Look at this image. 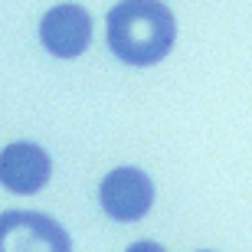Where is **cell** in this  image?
<instances>
[{"instance_id":"6da1fadb","label":"cell","mask_w":252,"mask_h":252,"mask_svg":"<svg viewBox=\"0 0 252 252\" xmlns=\"http://www.w3.org/2000/svg\"><path fill=\"white\" fill-rule=\"evenodd\" d=\"M105 23L112 56L134 69L158 65L177 43V17L164 0H118Z\"/></svg>"},{"instance_id":"7a4b0ae2","label":"cell","mask_w":252,"mask_h":252,"mask_svg":"<svg viewBox=\"0 0 252 252\" xmlns=\"http://www.w3.org/2000/svg\"><path fill=\"white\" fill-rule=\"evenodd\" d=\"M98 203L115 223H134L154 206V180L141 167H115L98 184Z\"/></svg>"},{"instance_id":"3957f363","label":"cell","mask_w":252,"mask_h":252,"mask_svg":"<svg viewBox=\"0 0 252 252\" xmlns=\"http://www.w3.org/2000/svg\"><path fill=\"white\" fill-rule=\"evenodd\" d=\"M39 43L56 59H79L92 43V17L82 3H56L39 20Z\"/></svg>"},{"instance_id":"277c9868","label":"cell","mask_w":252,"mask_h":252,"mask_svg":"<svg viewBox=\"0 0 252 252\" xmlns=\"http://www.w3.org/2000/svg\"><path fill=\"white\" fill-rule=\"evenodd\" d=\"M0 249L3 252H23V249H53L69 252L72 239L56 220L43 213H17L10 210L0 220Z\"/></svg>"},{"instance_id":"5b68a950","label":"cell","mask_w":252,"mask_h":252,"mask_svg":"<svg viewBox=\"0 0 252 252\" xmlns=\"http://www.w3.org/2000/svg\"><path fill=\"white\" fill-rule=\"evenodd\" d=\"M49 174H53V158L36 141H13L0 154V180L17 196L39 193L49 184Z\"/></svg>"}]
</instances>
